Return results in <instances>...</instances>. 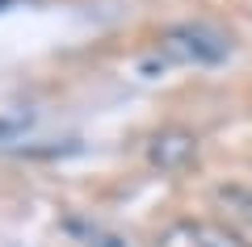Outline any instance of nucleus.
I'll list each match as a JSON object with an SVG mask.
<instances>
[{"label":"nucleus","mask_w":252,"mask_h":247,"mask_svg":"<svg viewBox=\"0 0 252 247\" xmlns=\"http://www.w3.org/2000/svg\"><path fill=\"white\" fill-rule=\"evenodd\" d=\"M156 51L164 63H177V67H215L227 59L231 42H227L223 29L202 26V21H189V26H172L156 38Z\"/></svg>","instance_id":"obj_1"},{"label":"nucleus","mask_w":252,"mask_h":247,"mask_svg":"<svg viewBox=\"0 0 252 247\" xmlns=\"http://www.w3.org/2000/svg\"><path fill=\"white\" fill-rule=\"evenodd\" d=\"M147 159H152V168L160 172H185L193 159H198V138L189 130H160L152 134V142H147Z\"/></svg>","instance_id":"obj_2"},{"label":"nucleus","mask_w":252,"mask_h":247,"mask_svg":"<svg viewBox=\"0 0 252 247\" xmlns=\"http://www.w3.org/2000/svg\"><path fill=\"white\" fill-rule=\"evenodd\" d=\"M156 247H248V243L215 222H172Z\"/></svg>","instance_id":"obj_3"},{"label":"nucleus","mask_w":252,"mask_h":247,"mask_svg":"<svg viewBox=\"0 0 252 247\" xmlns=\"http://www.w3.org/2000/svg\"><path fill=\"white\" fill-rule=\"evenodd\" d=\"M30 126V113H13V117H0V138L4 134H13V130H26Z\"/></svg>","instance_id":"obj_4"},{"label":"nucleus","mask_w":252,"mask_h":247,"mask_svg":"<svg viewBox=\"0 0 252 247\" xmlns=\"http://www.w3.org/2000/svg\"><path fill=\"white\" fill-rule=\"evenodd\" d=\"M9 4H13V0H0V9H9Z\"/></svg>","instance_id":"obj_5"}]
</instances>
